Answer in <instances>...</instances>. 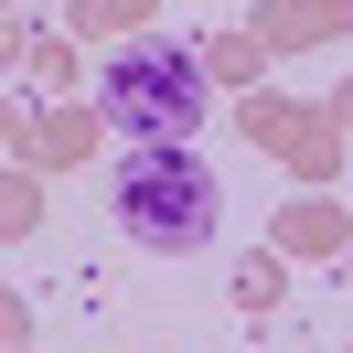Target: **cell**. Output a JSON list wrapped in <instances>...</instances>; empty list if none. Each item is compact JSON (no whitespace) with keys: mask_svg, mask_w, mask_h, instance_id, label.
<instances>
[{"mask_svg":"<svg viewBox=\"0 0 353 353\" xmlns=\"http://www.w3.org/2000/svg\"><path fill=\"white\" fill-rule=\"evenodd\" d=\"M97 108H108V129L129 139V150L193 139L203 129V65L182 43H118L108 65H97Z\"/></svg>","mask_w":353,"mask_h":353,"instance_id":"2","label":"cell"},{"mask_svg":"<svg viewBox=\"0 0 353 353\" xmlns=\"http://www.w3.org/2000/svg\"><path fill=\"white\" fill-rule=\"evenodd\" d=\"M108 214L139 257H193L225 225V182L193 161V139H150V150H129L108 172Z\"/></svg>","mask_w":353,"mask_h":353,"instance_id":"1","label":"cell"}]
</instances>
